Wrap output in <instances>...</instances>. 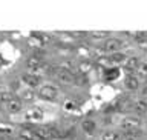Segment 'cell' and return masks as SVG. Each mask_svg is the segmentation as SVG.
Returning <instances> with one entry per match:
<instances>
[{
  "instance_id": "cell-1",
  "label": "cell",
  "mask_w": 147,
  "mask_h": 140,
  "mask_svg": "<svg viewBox=\"0 0 147 140\" xmlns=\"http://www.w3.org/2000/svg\"><path fill=\"white\" fill-rule=\"evenodd\" d=\"M141 119L140 117H124L119 123V128L123 129L126 134H136L141 128Z\"/></svg>"
},
{
  "instance_id": "cell-2",
  "label": "cell",
  "mask_w": 147,
  "mask_h": 140,
  "mask_svg": "<svg viewBox=\"0 0 147 140\" xmlns=\"http://www.w3.org/2000/svg\"><path fill=\"white\" fill-rule=\"evenodd\" d=\"M58 94H60V92H58V88L54 86V85H43V86L40 88V91H38V97H40V99L49 100V102L57 100Z\"/></svg>"
},
{
  "instance_id": "cell-3",
  "label": "cell",
  "mask_w": 147,
  "mask_h": 140,
  "mask_svg": "<svg viewBox=\"0 0 147 140\" xmlns=\"http://www.w3.org/2000/svg\"><path fill=\"white\" fill-rule=\"evenodd\" d=\"M34 132H35V136L38 140H51V139L60 136L58 131L52 126H38L34 129Z\"/></svg>"
},
{
  "instance_id": "cell-4",
  "label": "cell",
  "mask_w": 147,
  "mask_h": 140,
  "mask_svg": "<svg viewBox=\"0 0 147 140\" xmlns=\"http://www.w3.org/2000/svg\"><path fill=\"white\" fill-rule=\"evenodd\" d=\"M101 48H103L104 53H109V54L118 53V51L123 48V40L117 39V37H109L107 40H104V43Z\"/></svg>"
},
{
  "instance_id": "cell-5",
  "label": "cell",
  "mask_w": 147,
  "mask_h": 140,
  "mask_svg": "<svg viewBox=\"0 0 147 140\" xmlns=\"http://www.w3.org/2000/svg\"><path fill=\"white\" fill-rule=\"evenodd\" d=\"M26 68L29 69L31 72H38L41 69V65H43V55H40L38 53L31 55L29 59H26Z\"/></svg>"
},
{
  "instance_id": "cell-6",
  "label": "cell",
  "mask_w": 147,
  "mask_h": 140,
  "mask_svg": "<svg viewBox=\"0 0 147 140\" xmlns=\"http://www.w3.org/2000/svg\"><path fill=\"white\" fill-rule=\"evenodd\" d=\"M43 109L41 108H37V106H32V108H29L25 113V119L28 120V122H32V123H38L43 120Z\"/></svg>"
},
{
  "instance_id": "cell-7",
  "label": "cell",
  "mask_w": 147,
  "mask_h": 140,
  "mask_svg": "<svg viewBox=\"0 0 147 140\" xmlns=\"http://www.w3.org/2000/svg\"><path fill=\"white\" fill-rule=\"evenodd\" d=\"M22 80L26 83L28 86H31V88H34V86H38L40 83H41V76L38 72H25L22 76Z\"/></svg>"
},
{
  "instance_id": "cell-8",
  "label": "cell",
  "mask_w": 147,
  "mask_h": 140,
  "mask_svg": "<svg viewBox=\"0 0 147 140\" xmlns=\"http://www.w3.org/2000/svg\"><path fill=\"white\" fill-rule=\"evenodd\" d=\"M55 76H57L58 82L63 83V85H72L75 82V76L71 71H66V69H57Z\"/></svg>"
},
{
  "instance_id": "cell-9",
  "label": "cell",
  "mask_w": 147,
  "mask_h": 140,
  "mask_svg": "<svg viewBox=\"0 0 147 140\" xmlns=\"http://www.w3.org/2000/svg\"><path fill=\"white\" fill-rule=\"evenodd\" d=\"M5 108H6L8 113H11V114H17V113H20V111L23 109V102H22V99L12 97V100H9L8 103L5 105Z\"/></svg>"
},
{
  "instance_id": "cell-10",
  "label": "cell",
  "mask_w": 147,
  "mask_h": 140,
  "mask_svg": "<svg viewBox=\"0 0 147 140\" xmlns=\"http://www.w3.org/2000/svg\"><path fill=\"white\" fill-rule=\"evenodd\" d=\"M124 86H126L129 91H136L138 88H140V79H138L135 74H127L126 79H124Z\"/></svg>"
},
{
  "instance_id": "cell-11",
  "label": "cell",
  "mask_w": 147,
  "mask_h": 140,
  "mask_svg": "<svg viewBox=\"0 0 147 140\" xmlns=\"http://www.w3.org/2000/svg\"><path fill=\"white\" fill-rule=\"evenodd\" d=\"M140 59L136 57V55H132V57H127L126 63H124V69H126L127 74H133L136 71V68L140 66Z\"/></svg>"
},
{
  "instance_id": "cell-12",
  "label": "cell",
  "mask_w": 147,
  "mask_h": 140,
  "mask_svg": "<svg viewBox=\"0 0 147 140\" xmlns=\"http://www.w3.org/2000/svg\"><path fill=\"white\" fill-rule=\"evenodd\" d=\"M81 129H83V132L87 134V136H94L95 131H96V123L90 119H84L81 122Z\"/></svg>"
},
{
  "instance_id": "cell-13",
  "label": "cell",
  "mask_w": 147,
  "mask_h": 140,
  "mask_svg": "<svg viewBox=\"0 0 147 140\" xmlns=\"http://www.w3.org/2000/svg\"><path fill=\"white\" fill-rule=\"evenodd\" d=\"M109 60H110V65H124L126 63V60H127V55L121 53V51H118V53H113V54H109Z\"/></svg>"
},
{
  "instance_id": "cell-14",
  "label": "cell",
  "mask_w": 147,
  "mask_h": 140,
  "mask_svg": "<svg viewBox=\"0 0 147 140\" xmlns=\"http://www.w3.org/2000/svg\"><path fill=\"white\" fill-rule=\"evenodd\" d=\"M118 77H119V68L110 66V68H106L104 69V79L107 82H113V80H117Z\"/></svg>"
},
{
  "instance_id": "cell-15",
  "label": "cell",
  "mask_w": 147,
  "mask_h": 140,
  "mask_svg": "<svg viewBox=\"0 0 147 140\" xmlns=\"http://www.w3.org/2000/svg\"><path fill=\"white\" fill-rule=\"evenodd\" d=\"M133 109H135L136 114H146L147 113V99H140L135 102V105H133Z\"/></svg>"
},
{
  "instance_id": "cell-16",
  "label": "cell",
  "mask_w": 147,
  "mask_h": 140,
  "mask_svg": "<svg viewBox=\"0 0 147 140\" xmlns=\"http://www.w3.org/2000/svg\"><path fill=\"white\" fill-rule=\"evenodd\" d=\"M20 140H38L34 132V129H22L20 134H18Z\"/></svg>"
},
{
  "instance_id": "cell-17",
  "label": "cell",
  "mask_w": 147,
  "mask_h": 140,
  "mask_svg": "<svg viewBox=\"0 0 147 140\" xmlns=\"http://www.w3.org/2000/svg\"><path fill=\"white\" fill-rule=\"evenodd\" d=\"M90 69H92V63L89 60H83V62L78 63V72L81 76H86L87 72H90Z\"/></svg>"
},
{
  "instance_id": "cell-18",
  "label": "cell",
  "mask_w": 147,
  "mask_h": 140,
  "mask_svg": "<svg viewBox=\"0 0 147 140\" xmlns=\"http://www.w3.org/2000/svg\"><path fill=\"white\" fill-rule=\"evenodd\" d=\"M135 76L138 79H146L147 77V62H141L140 63V66H138L136 71H135Z\"/></svg>"
},
{
  "instance_id": "cell-19",
  "label": "cell",
  "mask_w": 147,
  "mask_h": 140,
  "mask_svg": "<svg viewBox=\"0 0 147 140\" xmlns=\"http://www.w3.org/2000/svg\"><path fill=\"white\" fill-rule=\"evenodd\" d=\"M89 36H90V39H94V40H103V39L107 40L109 39V31H92Z\"/></svg>"
},
{
  "instance_id": "cell-20",
  "label": "cell",
  "mask_w": 147,
  "mask_h": 140,
  "mask_svg": "<svg viewBox=\"0 0 147 140\" xmlns=\"http://www.w3.org/2000/svg\"><path fill=\"white\" fill-rule=\"evenodd\" d=\"M20 99H22V102H32L35 99V92L32 89H23Z\"/></svg>"
},
{
  "instance_id": "cell-21",
  "label": "cell",
  "mask_w": 147,
  "mask_h": 140,
  "mask_svg": "<svg viewBox=\"0 0 147 140\" xmlns=\"http://www.w3.org/2000/svg\"><path fill=\"white\" fill-rule=\"evenodd\" d=\"M100 139L101 140H119V134L115 131H104Z\"/></svg>"
},
{
  "instance_id": "cell-22",
  "label": "cell",
  "mask_w": 147,
  "mask_h": 140,
  "mask_svg": "<svg viewBox=\"0 0 147 140\" xmlns=\"http://www.w3.org/2000/svg\"><path fill=\"white\" fill-rule=\"evenodd\" d=\"M60 69H66V71H71L72 72V68H74V63L71 62V60H61L58 65Z\"/></svg>"
},
{
  "instance_id": "cell-23",
  "label": "cell",
  "mask_w": 147,
  "mask_h": 140,
  "mask_svg": "<svg viewBox=\"0 0 147 140\" xmlns=\"http://www.w3.org/2000/svg\"><path fill=\"white\" fill-rule=\"evenodd\" d=\"M9 100H12V94H11V92H6V91H5V92H0V103H2V105H6Z\"/></svg>"
},
{
  "instance_id": "cell-24",
  "label": "cell",
  "mask_w": 147,
  "mask_h": 140,
  "mask_svg": "<svg viewBox=\"0 0 147 140\" xmlns=\"http://www.w3.org/2000/svg\"><path fill=\"white\" fill-rule=\"evenodd\" d=\"M38 36V39H40V42H41V45H48L49 42H51V36H48V34H37Z\"/></svg>"
},
{
  "instance_id": "cell-25",
  "label": "cell",
  "mask_w": 147,
  "mask_h": 140,
  "mask_svg": "<svg viewBox=\"0 0 147 140\" xmlns=\"http://www.w3.org/2000/svg\"><path fill=\"white\" fill-rule=\"evenodd\" d=\"M119 140H138L136 134H124L123 137H119Z\"/></svg>"
},
{
  "instance_id": "cell-26",
  "label": "cell",
  "mask_w": 147,
  "mask_h": 140,
  "mask_svg": "<svg viewBox=\"0 0 147 140\" xmlns=\"http://www.w3.org/2000/svg\"><path fill=\"white\" fill-rule=\"evenodd\" d=\"M141 94H142V97H144V99H147V85L141 88Z\"/></svg>"
}]
</instances>
